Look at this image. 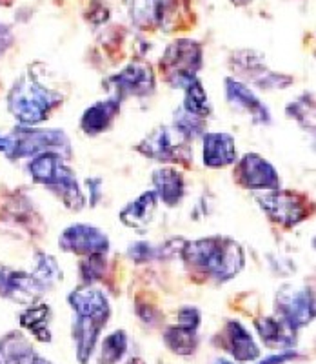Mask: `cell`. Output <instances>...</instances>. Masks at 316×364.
<instances>
[{
    "instance_id": "cell-1",
    "label": "cell",
    "mask_w": 316,
    "mask_h": 364,
    "mask_svg": "<svg viewBox=\"0 0 316 364\" xmlns=\"http://www.w3.org/2000/svg\"><path fill=\"white\" fill-rule=\"evenodd\" d=\"M180 255L193 272L204 273L217 282L234 277L244 266L242 248L234 240L222 237L185 242Z\"/></svg>"
},
{
    "instance_id": "cell-2",
    "label": "cell",
    "mask_w": 316,
    "mask_h": 364,
    "mask_svg": "<svg viewBox=\"0 0 316 364\" xmlns=\"http://www.w3.org/2000/svg\"><path fill=\"white\" fill-rule=\"evenodd\" d=\"M0 154L8 159L37 157L42 154H57L70 157L71 148L67 136L58 129H38L18 126L13 132H0Z\"/></svg>"
},
{
    "instance_id": "cell-3",
    "label": "cell",
    "mask_w": 316,
    "mask_h": 364,
    "mask_svg": "<svg viewBox=\"0 0 316 364\" xmlns=\"http://www.w3.org/2000/svg\"><path fill=\"white\" fill-rule=\"evenodd\" d=\"M60 100V95L42 86L31 75H24L9 91L8 108L11 115L24 126L38 124L48 119L51 109Z\"/></svg>"
},
{
    "instance_id": "cell-4",
    "label": "cell",
    "mask_w": 316,
    "mask_h": 364,
    "mask_svg": "<svg viewBox=\"0 0 316 364\" xmlns=\"http://www.w3.org/2000/svg\"><path fill=\"white\" fill-rule=\"evenodd\" d=\"M29 173H31L35 181H38L45 188H50L55 195H58V199L64 200L67 208H71V210H82L84 195L80 188H78L77 177L62 162L60 155H37L33 161L29 162Z\"/></svg>"
},
{
    "instance_id": "cell-5",
    "label": "cell",
    "mask_w": 316,
    "mask_h": 364,
    "mask_svg": "<svg viewBox=\"0 0 316 364\" xmlns=\"http://www.w3.org/2000/svg\"><path fill=\"white\" fill-rule=\"evenodd\" d=\"M256 200L267 215L285 228L295 226L311 215L307 199L293 193V191L271 190L266 195H258Z\"/></svg>"
},
{
    "instance_id": "cell-6",
    "label": "cell",
    "mask_w": 316,
    "mask_h": 364,
    "mask_svg": "<svg viewBox=\"0 0 316 364\" xmlns=\"http://www.w3.org/2000/svg\"><path fill=\"white\" fill-rule=\"evenodd\" d=\"M187 142L189 139H185L177 128H158L142 141V144L136 146V151L158 161L187 162L191 159V148Z\"/></svg>"
},
{
    "instance_id": "cell-7",
    "label": "cell",
    "mask_w": 316,
    "mask_h": 364,
    "mask_svg": "<svg viewBox=\"0 0 316 364\" xmlns=\"http://www.w3.org/2000/svg\"><path fill=\"white\" fill-rule=\"evenodd\" d=\"M162 71H165L169 84L175 79L197 75L202 66V48L193 41H178L168 48L162 57Z\"/></svg>"
},
{
    "instance_id": "cell-8",
    "label": "cell",
    "mask_w": 316,
    "mask_h": 364,
    "mask_svg": "<svg viewBox=\"0 0 316 364\" xmlns=\"http://www.w3.org/2000/svg\"><path fill=\"white\" fill-rule=\"evenodd\" d=\"M131 21L138 28L169 29L173 17L178 13V0H126Z\"/></svg>"
},
{
    "instance_id": "cell-9",
    "label": "cell",
    "mask_w": 316,
    "mask_h": 364,
    "mask_svg": "<svg viewBox=\"0 0 316 364\" xmlns=\"http://www.w3.org/2000/svg\"><path fill=\"white\" fill-rule=\"evenodd\" d=\"M60 248L77 255H104L109 250V240L94 226L75 224L60 235Z\"/></svg>"
},
{
    "instance_id": "cell-10",
    "label": "cell",
    "mask_w": 316,
    "mask_h": 364,
    "mask_svg": "<svg viewBox=\"0 0 316 364\" xmlns=\"http://www.w3.org/2000/svg\"><path fill=\"white\" fill-rule=\"evenodd\" d=\"M234 177L240 182V186L251 188V190H278L280 178L266 159L260 155L249 154L239 162Z\"/></svg>"
},
{
    "instance_id": "cell-11",
    "label": "cell",
    "mask_w": 316,
    "mask_h": 364,
    "mask_svg": "<svg viewBox=\"0 0 316 364\" xmlns=\"http://www.w3.org/2000/svg\"><path fill=\"white\" fill-rule=\"evenodd\" d=\"M276 304H278L280 317L295 330L311 323L315 315L312 295H309L307 290H295L288 286L278 294Z\"/></svg>"
},
{
    "instance_id": "cell-12",
    "label": "cell",
    "mask_w": 316,
    "mask_h": 364,
    "mask_svg": "<svg viewBox=\"0 0 316 364\" xmlns=\"http://www.w3.org/2000/svg\"><path fill=\"white\" fill-rule=\"evenodd\" d=\"M200 324V314L195 308H184L178 314V323L169 326L164 341L171 352L178 355H191L197 348V328Z\"/></svg>"
},
{
    "instance_id": "cell-13",
    "label": "cell",
    "mask_w": 316,
    "mask_h": 364,
    "mask_svg": "<svg viewBox=\"0 0 316 364\" xmlns=\"http://www.w3.org/2000/svg\"><path fill=\"white\" fill-rule=\"evenodd\" d=\"M109 86L115 87V97H144L149 95L153 91V71L148 66H142V64H133V66L126 68L124 71H120L119 75H115L111 80H109Z\"/></svg>"
},
{
    "instance_id": "cell-14",
    "label": "cell",
    "mask_w": 316,
    "mask_h": 364,
    "mask_svg": "<svg viewBox=\"0 0 316 364\" xmlns=\"http://www.w3.org/2000/svg\"><path fill=\"white\" fill-rule=\"evenodd\" d=\"M226 95L229 104L234 109H240V112L247 113L255 122H262L267 124L271 120V115L267 112V108L260 102L258 97H255L251 93L249 87L242 82H236L233 79L226 80Z\"/></svg>"
},
{
    "instance_id": "cell-15",
    "label": "cell",
    "mask_w": 316,
    "mask_h": 364,
    "mask_svg": "<svg viewBox=\"0 0 316 364\" xmlns=\"http://www.w3.org/2000/svg\"><path fill=\"white\" fill-rule=\"evenodd\" d=\"M224 346L231 352V355L240 363H247V360L258 359L260 350L255 344L253 337L249 336V331L236 321H229L224 330Z\"/></svg>"
},
{
    "instance_id": "cell-16",
    "label": "cell",
    "mask_w": 316,
    "mask_h": 364,
    "mask_svg": "<svg viewBox=\"0 0 316 364\" xmlns=\"http://www.w3.org/2000/svg\"><path fill=\"white\" fill-rule=\"evenodd\" d=\"M0 364H51L35 352L21 333H9L0 341Z\"/></svg>"
},
{
    "instance_id": "cell-17",
    "label": "cell",
    "mask_w": 316,
    "mask_h": 364,
    "mask_svg": "<svg viewBox=\"0 0 316 364\" xmlns=\"http://www.w3.org/2000/svg\"><path fill=\"white\" fill-rule=\"evenodd\" d=\"M236 161V148L233 136L227 133H209L204 139V162L211 168L233 164Z\"/></svg>"
},
{
    "instance_id": "cell-18",
    "label": "cell",
    "mask_w": 316,
    "mask_h": 364,
    "mask_svg": "<svg viewBox=\"0 0 316 364\" xmlns=\"http://www.w3.org/2000/svg\"><path fill=\"white\" fill-rule=\"evenodd\" d=\"M239 60V71L244 73L246 77H249L251 80L255 84L262 87H285L291 84V79H283L282 75H276L273 71L267 70L262 63H260V58H256L255 55L246 51V53H240Z\"/></svg>"
},
{
    "instance_id": "cell-19",
    "label": "cell",
    "mask_w": 316,
    "mask_h": 364,
    "mask_svg": "<svg viewBox=\"0 0 316 364\" xmlns=\"http://www.w3.org/2000/svg\"><path fill=\"white\" fill-rule=\"evenodd\" d=\"M255 326L263 343L271 348H288L295 343V328L289 326L282 317L256 318Z\"/></svg>"
},
{
    "instance_id": "cell-20",
    "label": "cell",
    "mask_w": 316,
    "mask_h": 364,
    "mask_svg": "<svg viewBox=\"0 0 316 364\" xmlns=\"http://www.w3.org/2000/svg\"><path fill=\"white\" fill-rule=\"evenodd\" d=\"M156 206V193L155 191H146L144 195H140L138 199L129 203L124 208L120 213V220L124 224L131 226L133 230L144 232L148 224L151 223L153 213H155Z\"/></svg>"
},
{
    "instance_id": "cell-21",
    "label": "cell",
    "mask_w": 316,
    "mask_h": 364,
    "mask_svg": "<svg viewBox=\"0 0 316 364\" xmlns=\"http://www.w3.org/2000/svg\"><path fill=\"white\" fill-rule=\"evenodd\" d=\"M171 86L182 87L185 91V100H184V109L193 115L207 117L211 113L209 100H207V95H205L204 87L198 82L197 75H187V77H180V79H175L171 82Z\"/></svg>"
},
{
    "instance_id": "cell-22",
    "label": "cell",
    "mask_w": 316,
    "mask_h": 364,
    "mask_svg": "<svg viewBox=\"0 0 316 364\" xmlns=\"http://www.w3.org/2000/svg\"><path fill=\"white\" fill-rule=\"evenodd\" d=\"M119 99H107L91 106V108L84 113L82 120H80V126H82L84 133H87V135H97V133L104 132V129L113 122L115 115L119 113Z\"/></svg>"
},
{
    "instance_id": "cell-23",
    "label": "cell",
    "mask_w": 316,
    "mask_h": 364,
    "mask_svg": "<svg viewBox=\"0 0 316 364\" xmlns=\"http://www.w3.org/2000/svg\"><path fill=\"white\" fill-rule=\"evenodd\" d=\"M153 182H155V193L160 197L168 206H175L184 197V181L180 173L173 168H162L153 173Z\"/></svg>"
},
{
    "instance_id": "cell-24",
    "label": "cell",
    "mask_w": 316,
    "mask_h": 364,
    "mask_svg": "<svg viewBox=\"0 0 316 364\" xmlns=\"http://www.w3.org/2000/svg\"><path fill=\"white\" fill-rule=\"evenodd\" d=\"M21 324L22 328L29 330L37 337L38 341H50V308L45 304H37V306H31L29 310H26L21 315Z\"/></svg>"
},
{
    "instance_id": "cell-25",
    "label": "cell",
    "mask_w": 316,
    "mask_h": 364,
    "mask_svg": "<svg viewBox=\"0 0 316 364\" xmlns=\"http://www.w3.org/2000/svg\"><path fill=\"white\" fill-rule=\"evenodd\" d=\"M128 350V337L124 331H115L104 341L99 364H116Z\"/></svg>"
},
{
    "instance_id": "cell-26",
    "label": "cell",
    "mask_w": 316,
    "mask_h": 364,
    "mask_svg": "<svg viewBox=\"0 0 316 364\" xmlns=\"http://www.w3.org/2000/svg\"><path fill=\"white\" fill-rule=\"evenodd\" d=\"M315 106H312V99H307V95L302 97L300 100L293 102L288 108V115L302 124L304 128H312L315 124Z\"/></svg>"
},
{
    "instance_id": "cell-27",
    "label": "cell",
    "mask_w": 316,
    "mask_h": 364,
    "mask_svg": "<svg viewBox=\"0 0 316 364\" xmlns=\"http://www.w3.org/2000/svg\"><path fill=\"white\" fill-rule=\"evenodd\" d=\"M129 257H133L136 262L149 261V259L160 257V250L153 248L148 242H136V245L129 246Z\"/></svg>"
},
{
    "instance_id": "cell-28",
    "label": "cell",
    "mask_w": 316,
    "mask_h": 364,
    "mask_svg": "<svg viewBox=\"0 0 316 364\" xmlns=\"http://www.w3.org/2000/svg\"><path fill=\"white\" fill-rule=\"evenodd\" d=\"M11 42H13L11 29H9L8 26L0 24V55L4 53L6 50H8L9 46H11Z\"/></svg>"
},
{
    "instance_id": "cell-29",
    "label": "cell",
    "mask_w": 316,
    "mask_h": 364,
    "mask_svg": "<svg viewBox=\"0 0 316 364\" xmlns=\"http://www.w3.org/2000/svg\"><path fill=\"white\" fill-rule=\"evenodd\" d=\"M293 357H295V353H282V355H275V357H269V359L267 360H263L262 364H282V363H285V360H289V359H293ZM214 364H231V363H227V360H217V363Z\"/></svg>"
},
{
    "instance_id": "cell-30",
    "label": "cell",
    "mask_w": 316,
    "mask_h": 364,
    "mask_svg": "<svg viewBox=\"0 0 316 364\" xmlns=\"http://www.w3.org/2000/svg\"><path fill=\"white\" fill-rule=\"evenodd\" d=\"M8 273H9L8 268L0 266V295H2V290H4V284H6V279H8Z\"/></svg>"
},
{
    "instance_id": "cell-31",
    "label": "cell",
    "mask_w": 316,
    "mask_h": 364,
    "mask_svg": "<svg viewBox=\"0 0 316 364\" xmlns=\"http://www.w3.org/2000/svg\"><path fill=\"white\" fill-rule=\"evenodd\" d=\"M231 2H233V4H236V6H246V4H249L251 0H231Z\"/></svg>"
},
{
    "instance_id": "cell-32",
    "label": "cell",
    "mask_w": 316,
    "mask_h": 364,
    "mask_svg": "<svg viewBox=\"0 0 316 364\" xmlns=\"http://www.w3.org/2000/svg\"><path fill=\"white\" fill-rule=\"evenodd\" d=\"M128 364H144V360H140V359H131V360H129Z\"/></svg>"
}]
</instances>
